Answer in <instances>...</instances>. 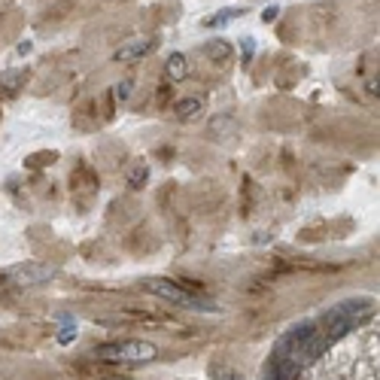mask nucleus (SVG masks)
I'll use <instances>...</instances> for the list:
<instances>
[{
  "mask_svg": "<svg viewBox=\"0 0 380 380\" xmlns=\"http://www.w3.org/2000/svg\"><path fill=\"white\" fill-rule=\"evenodd\" d=\"M368 307H372L368 301H344V305H338V307L329 310V314H326L323 319H319V326H317V329L323 332V338L329 341V344H332L335 338L347 335L350 329L359 326L368 314H372Z\"/></svg>",
  "mask_w": 380,
  "mask_h": 380,
  "instance_id": "f257e3e1",
  "label": "nucleus"
},
{
  "mask_svg": "<svg viewBox=\"0 0 380 380\" xmlns=\"http://www.w3.org/2000/svg\"><path fill=\"white\" fill-rule=\"evenodd\" d=\"M146 292H152V295H159L164 301H171V305L177 307H189V310H213V301L207 295H201V292H195L189 283H177V280H161V277H152L146 280Z\"/></svg>",
  "mask_w": 380,
  "mask_h": 380,
  "instance_id": "f03ea898",
  "label": "nucleus"
},
{
  "mask_svg": "<svg viewBox=\"0 0 380 380\" xmlns=\"http://www.w3.org/2000/svg\"><path fill=\"white\" fill-rule=\"evenodd\" d=\"M92 356L106 362H152L159 350L149 341H110V344H97Z\"/></svg>",
  "mask_w": 380,
  "mask_h": 380,
  "instance_id": "7ed1b4c3",
  "label": "nucleus"
},
{
  "mask_svg": "<svg viewBox=\"0 0 380 380\" xmlns=\"http://www.w3.org/2000/svg\"><path fill=\"white\" fill-rule=\"evenodd\" d=\"M58 274L55 265H40V262H27V265H16L9 268L4 280H9V283L16 286H40V283H49Z\"/></svg>",
  "mask_w": 380,
  "mask_h": 380,
  "instance_id": "20e7f679",
  "label": "nucleus"
},
{
  "mask_svg": "<svg viewBox=\"0 0 380 380\" xmlns=\"http://www.w3.org/2000/svg\"><path fill=\"white\" fill-rule=\"evenodd\" d=\"M155 46H159V40H152V37H140V40H131V43H125L119 52H116V61H137V58L149 55Z\"/></svg>",
  "mask_w": 380,
  "mask_h": 380,
  "instance_id": "39448f33",
  "label": "nucleus"
},
{
  "mask_svg": "<svg viewBox=\"0 0 380 380\" xmlns=\"http://www.w3.org/2000/svg\"><path fill=\"white\" fill-rule=\"evenodd\" d=\"M268 380H298V365L292 359L274 353L268 365Z\"/></svg>",
  "mask_w": 380,
  "mask_h": 380,
  "instance_id": "423d86ee",
  "label": "nucleus"
},
{
  "mask_svg": "<svg viewBox=\"0 0 380 380\" xmlns=\"http://www.w3.org/2000/svg\"><path fill=\"white\" fill-rule=\"evenodd\" d=\"M173 113H177L180 122L201 119V113H204V97H183V101L173 104Z\"/></svg>",
  "mask_w": 380,
  "mask_h": 380,
  "instance_id": "0eeeda50",
  "label": "nucleus"
},
{
  "mask_svg": "<svg viewBox=\"0 0 380 380\" xmlns=\"http://www.w3.org/2000/svg\"><path fill=\"white\" fill-rule=\"evenodd\" d=\"M25 80H27L25 71H6V73H0V94H4V97L18 94V89L25 85Z\"/></svg>",
  "mask_w": 380,
  "mask_h": 380,
  "instance_id": "6e6552de",
  "label": "nucleus"
},
{
  "mask_svg": "<svg viewBox=\"0 0 380 380\" xmlns=\"http://www.w3.org/2000/svg\"><path fill=\"white\" fill-rule=\"evenodd\" d=\"M164 73H168V80H171V82H180V80H186V76H189V67H186V55L173 52V55L168 58V64H164Z\"/></svg>",
  "mask_w": 380,
  "mask_h": 380,
  "instance_id": "1a4fd4ad",
  "label": "nucleus"
},
{
  "mask_svg": "<svg viewBox=\"0 0 380 380\" xmlns=\"http://www.w3.org/2000/svg\"><path fill=\"white\" fill-rule=\"evenodd\" d=\"M204 55H207L210 58V61H228V58H231V46L226 43V40H210L207 46H204Z\"/></svg>",
  "mask_w": 380,
  "mask_h": 380,
  "instance_id": "9d476101",
  "label": "nucleus"
},
{
  "mask_svg": "<svg viewBox=\"0 0 380 380\" xmlns=\"http://www.w3.org/2000/svg\"><path fill=\"white\" fill-rule=\"evenodd\" d=\"M146 177H149V171H146V164H140V168H134V171L128 173V183H131V189H140L143 183H146Z\"/></svg>",
  "mask_w": 380,
  "mask_h": 380,
  "instance_id": "9b49d317",
  "label": "nucleus"
},
{
  "mask_svg": "<svg viewBox=\"0 0 380 380\" xmlns=\"http://www.w3.org/2000/svg\"><path fill=\"white\" fill-rule=\"evenodd\" d=\"M116 97H119V101H128V97H131V80H125V82L116 85Z\"/></svg>",
  "mask_w": 380,
  "mask_h": 380,
  "instance_id": "f8f14e48",
  "label": "nucleus"
},
{
  "mask_svg": "<svg viewBox=\"0 0 380 380\" xmlns=\"http://www.w3.org/2000/svg\"><path fill=\"white\" fill-rule=\"evenodd\" d=\"M73 338H76V326H64L61 335H58V344H71Z\"/></svg>",
  "mask_w": 380,
  "mask_h": 380,
  "instance_id": "ddd939ff",
  "label": "nucleus"
},
{
  "mask_svg": "<svg viewBox=\"0 0 380 380\" xmlns=\"http://www.w3.org/2000/svg\"><path fill=\"white\" fill-rule=\"evenodd\" d=\"M277 18V9H265V16H262V22H274Z\"/></svg>",
  "mask_w": 380,
  "mask_h": 380,
  "instance_id": "4468645a",
  "label": "nucleus"
},
{
  "mask_svg": "<svg viewBox=\"0 0 380 380\" xmlns=\"http://www.w3.org/2000/svg\"><path fill=\"white\" fill-rule=\"evenodd\" d=\"M372 94H380V76H377V80L372 82Z\"/></svg>",
  "mask_w": 380,
  "mask_h": 380,
  "instance_id": "2eb2a0df",
  "label": "nucleus"
},
{
  "mask_svg": "<svg viewBox=\"0 0 380 380\" xmlns=\"http://www.w3.org/2000/svg\"><path fill=\"white\" fill-rule=\"evenodd\" d=\"M113 380H119V377H113Z\"/></svg>",
  "mask_w": 380,
  "mask_h": 380,
  "instance_id": "dca6fc26",
  "label": "nucleus"
}]
</instances>
